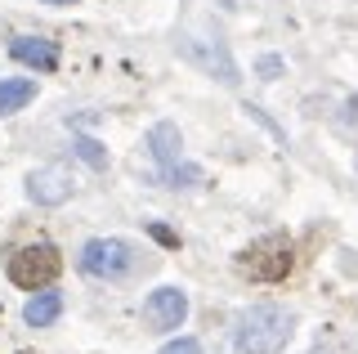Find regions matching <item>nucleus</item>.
<instances>
[{
  "label": "nucleus",
  "instance_id": "nucleus-10",
  "mask_svg": "<svg viewBox=\"0 0 358 354\" xmlns=\"http://www.w3.org/2000/svg\"><path fill=\"white\" fill-rule=\"evenodd\" d=\"M31 99H36V81H31V76H9V81H0V117L27 108Z\"/></svg>",
  "mask_w": 358,
  "mask_h": 354
},
{
  "label": "nucleus",
  "instance_id": "nucleus-8",
  "mask_svg": "<svg viewBox=\"0 0 358 354\" xmlns=\"http://www.w3.org/2000/svg\"><path fill=\"white\" fill-rule=\"evenodd\" d=\"M188 318V296L179 287H157V292L143 301V323L152 332H175Z\"/></svg>",
  "mask_w": 358,
  "mask_h": 354
},
{
  "label": "nucleus",
  "instance_id": "nucleus-1",
  "mask_svg": "<svg viewBox=\"0 0 358 354\" xmlns=\"http://www.w3.org/2000/svg\"><path fill=\"white\" fill-rule=\"evenodd\" d=\"M296 337V314L278 305H255L238 323V354H278Z\"/></svg>",
  "mask_w": 358,
  "mask_h": 354
},
{
  "label": "nucleus",
  "instance_id": "nucleus-9",
  "mask_svg": "<svg viewBox=\"0 0 358 354\" xmlns=\"http://www.w3.org/2000/svg\"><path fill=\"white\" fill-rule=\"evenodd\" d=\"M9 54H14L18 63H27V68H36V72L59 68V45L45 41V36H14L9 41Z\"/></svg>",
  "mask_w": 358,
  "mask_h": 354
},
{
  "label": "nucleus",
  "instance_id": "nucleus-14",
  "mask_svg": "<svg viewBox=\"0 0 358 354\" xmlns=\"http://www.w3.org/2000/svg\"><path fill=\"white\" fill-rule=\"evenodd\" d=\"M255 68H260V76H264V81H273V76L282 72V59H278V54H264V59L255 63Z\"/></svg>",
  "mask_w": 358,
  "mask_h": 354
},
{
  "label": "nucleus",
  "instance_id": "nucleus-3",
  "mask_svg": "<svg viewBox=\"0 0 358 354\" xmlns=\"http://www.w3.org/2000/svg\"><path fill=\"white\" fill-rule=\"evenodd\" d=\"M85 278H99V283H117L134 269V247L126 238H90L76 256Z\"/></svg>",
  "mask_w": 358,
  "mask_h": 354
},
{
  "label": "nucleus",
  "instance_id": "nucleus-15",
  "mask_svg": "<svg viewBox=\"0 0 358 354\" xmlns=\"http://www.w3.org/2000/svg\"><path fill=\"white\" fill-rule=\"evenodd\" d=\"M152 238H157V242H166V247H175V242H179V238H175L166 225H152Z\"/></svg>",
  "mask_w": 358,
  "mask_h": 354
},
{
  "label": "nucleus",
  "instance_id": "nucleus-11",
  "mask_svg": "<svg viewBox=\"0 0 358 354\" xmlns=\"http://www.w3.org/2000/svg\"><path fill=\"white\" fill-rule=\"evenodd\" d=\"M63 314V296L59 292H36L22 309V318H27V327H50L54 318Z\"/></svg>",
  "mask_w": 358,
  "mask_h": 354
},
{
  "label": "nucleus",
  "instance_id": "nucleus-2",
  "mask_svg": "<svg viewBox=\"0 0 358 354\" xmlns=\"http://www.w3.org/2000/svg\"><path fill=\"white\" fill-rule=\"evenodd\" d=\"M291 264H296V256H291V238L287 234H264L246 251H238V269L251 283H282L291 274Z\"/></svg>",
  "mask_w": 358,
  "mask_h": 354
},
{
  "label": "nucleus",
  "instance_id": "nucleus-6",
  "mask_svg": "<svg viewBox=\"0 0 358 354\" xmlns=\"http://www.w3.org/2000/svg\"><path fill=\"white\" fill-rule=\"evenodd\" d=\"M179 54H184L188 63H197L206 76H215L224 85H238V63H233V54L220 45V41H206V36H179Z\"/></svg>",
  "mask_w": 358,
  "mask_h": 354
},
{
  "label": "nucleus",
  "instance_id": "nucleus-7",
  "mask_svg": "<svg viewBox=\"0 0 358 354\" xmlns=\"http://www.w3.org/2000/svg\"><path fill=\"white\" fill-rule=\"evenodd\" d=\"M72 189H76L72 166H63V162H50V166H41V171L27 175V197L36 206H63L67 197H72Z\"/></svg>",
  "mask_w": 358,
  "mask_h": 354
},
{
  "label": "nucleus",
  "instance_id": "nucleus-12",
  "mask_svg": "<svg viewBox=\"0 0 358 354\" xmlns=\"http://www.w3.org/2000/svg\"><path fill=\"white\" fill-rule=\"evenodd\" d=\"M76 157L90 162L94 171H103V166H108V153H103V143H99V139H76Z\"/></svg>",
  "mask_w": 358,
  "mask_h": 354
},
{
  "label": "nucleus",
  "instance_id": "nucleus-5",
  "mask_svg": "<svg viewBox=\"0 0 358 354\" xmlns=\"http://www.w3.org/2000/svg\"><path fill=\"white\" fill-rule=\"evenodd\" d=\"M148 148H152V162L162 166V180L166 184H201L206 180V175L197 171V166H184L179 162V148H184V143H179V130L171 126V121H157V126L148 130Z\"/></svg>",
  "mask_w": 358,
  "mask_h": 354
},
{
  "label": "nucleus",
  "instance_id": "nucleus-16",
  "mask_svg": "<svg viewBox=\"0 0 358 354\" xmlns=\"http://www.w3.org/2000/svg\"><path fill=\"white\" fill-rule=\"evenodd\" d=\"M50 5H72V0H50Z\"/></svg>",
  "mask_w": 358,
  "mask_h": 354
},
{
  "label": "nucleus",
  "instance_id": "nucleus-4",
  "mask_svg": "<svg viewBox=\"0 0 358 354\" xmlns=\"http://www.w3.org/2000/svg\"><path fill=\"white\" fill-rule=\"evenodd\" d=\"M63 269V256L54 242H31V247H22L9 256V283L14 287H27V292H41V287H50L59 278Z\"/></svg>",
  "mask_w": 358,
  "mask_h": 354
},
{
  "label": "nucleus",
  "instance_id": "nucleus-13",
  "mask_svg": "<svg viewBox=\"0 0 358 354\" xmlns=\"http://www.w3.org/2000/svg\"><path fill=\"white\" fill-rule=\"evenodd\" d=\"M162 354H201V346H197L193 337H179V341H171V346H166Z\"/></svg>",
  "mask_w": 358,
  "mask_h": 354
}]
</instances>
